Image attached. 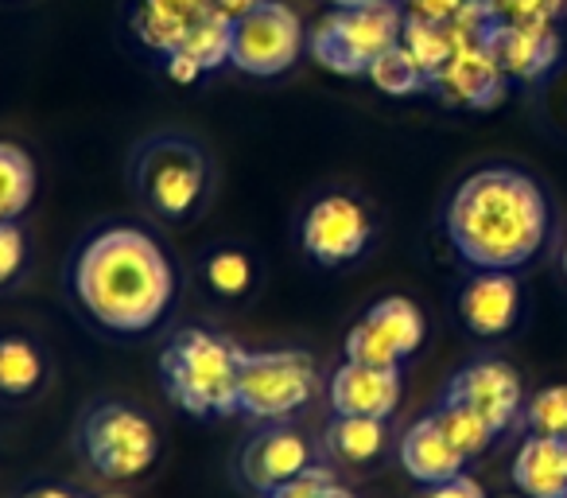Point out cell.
Returning <instances> with one entry per match:
<instances>
[{
    "mask_svg": "<svg viewBox=\"0 0 567 498\" xmlns=\"http://www.w3.org/2000/svg\"><path fill=\"white\" fill-rule=\"evenodd\" d=\"M175 293L172 257L141 226H102L71 262L74 304L110 335H148L172 312Z\"/></svg>",
    "mask_w": 567,
    "mask_h": 498,
    "instance_id": "1",
    "label": "cell"
},
{
    "mask_svg": "<svg viewBox=\"0 0 567 498\" xmlns=\"http://www.w3.org/2000/svg\"><path fill=\"white\" fill-rule=\"evenodd\" d=\"M455 254L474 270H520L548 242V199L517 167H478L443 214Z\"/></svg>",
    "mask_w": 567,
    "mask_h": 498,
    "instance_id": "2",
    "label": "cell"
},
{
    "mask_svg": "<svg viewBox=\"0 0 567 498\" xmlns=\"http://www.w3.org/2000/svg\"><path fill=\"white\" fill-rule=\"evenodd\" d=\"M128 183L148 218L159 226H190L214 199V167L206 149L187 133H152L128 152Z\"/></svg>",
    "mask_w": 567,
    "mask_h": 498,
    "instance_id": "3",
    "label": "cell"
},
{
    "mask_svg": "<svg viewBox=\"0 0 567 498\" xmlns=\"http://www.w3.org/2000/svg\"><path fill=\"white\" fill-rule=\"evenodd\" d=\"M237 358L241 347L206 327H183L159 355V378L183 413L218 420L237 413Z\"/></svg>",
    "mask_w": 567,
    "mask_h": 498,
    "instance_id": "4",
    "label": "cell"
},
{
    "mask_svg": "<svg viewBox=\"0 0 567 498\" xmlns=\"http://www.w3.org/2000/svg\"><path fill=\"white\" fill-rule=\"evenodd\" d=\"M74 444L102 479H141L159 459L156 425L128 402L90 405L79 417Z\"/></svg>",
    "mask_w": 567,
    "mask_h": 498,
    "instance_id": "5",
    "label": "cell"
},
{
    "mask_svg": "<svg viewBox=\"0 0 567 498\" xmlns=\"http://www.w3.org/2000/svg\"><path fill=\"white\" fill-rule=\"evenodd\" d=\"M319 370L308 350H245L237 358V413L249 420H284L311 405Z\"/></svg>",
    "mask_w": 567,
    "mask_h": 498,
    "instance_id": "6",
    "label": "cell"
},
{
    "mask_svg": "<svg viewBox=\"0 0 567 498\" xmlns=\"http://www.w3.org/2000/svg\"><path fill=\"white\" fill-rule=\"evenodd\" d=\"M404 9L396 0H370L354 9H339L308 35V48L316 63L339 74H365L370 63L401 43Z\"/></svg>",
    "mask_w": 567,
    "mask_h": 498,
    "instance_id": "7",
    "label": "cell"
},
{
    "mask_svg": "<svg viewBox=\"0 0 567 498\" xmlns=\"http://www.w3.org/2000/svg\"><path fill=\"white\" fill-rule=\"evenodd\" d=\"M303 43H308V32L296 9H288L284 0H265L234 20L229 63L252 79H272L303 55Z\"/></svg>",
    "mask_w": 567,
    "mask_h": 498,
    "instance_id": "8",
    "label": "cell"
},
{
    "mask_svg": "<svg viewBox=\"0 0 567 498\" xmlns=\"http://www.w3.org/2000/svg\"><path fill=\"white\" fill-rule=\"evenodd\" d=\"M373 242V214L350 191H327L308 206L300 222L303 254L323 270H342L358 262Z\"/></svg>",
    "mask_w": 567,
    "mask_h": 498,
    "instance_id": "9",
    "label": "cell"
},
{
    "mask_svg": "<svg viewBox=\"0 0 567 498\" xmlns=\"http://www.w3.org/2000/svg\"><path fill=\"white\" fill-rule=\"evenodd\" d=\"M424 312L409 301V296H385L378 301L354 327H350L347 343V363L362 366H401L424 347Z\"/></svg>",
    "mask_w": 567,
    "mask_h": 498,
    "instance_id": "10",
    "label": "cell"
},
{
    "mask_svg": "<svg viewBox=\"0 0 567 498\" xmlns=\"http://www.w3.org/2000/svg\"><path fill=\"white\" fill-rule=\"evenodd\" d=\"M308 467H316L311 440L300 428L284 425V420H268V428L252 433L237 451V475L257 495H272L276 487L292 482Z\"/></svg>",
    "mask_w": 567,
    "mask_h": 498,
    "instance_id": "11",
    "label": "cell"
},
{
    "mask_svg": "<svg viewBox=\"0 0 567 498\" xmlns=\"http://www.w3.org/2000/svg\"><path fill=\"white\" fill-rule=\"evenodd\" d=\"M443 397L478 413L494 428V436H502L505 428L517 425L520 409H525V389H520L517 370L509 363H502V358H478V363L463 366L451 378Z\"/></svg>",
    "mask_w": 567,
    "mask_h": 498,
    "instance_id": "12",
    "label": "cell"
},
{
    "mask_svg": "<svg viewBox=\"0 0 567 498\" xmlns=\"http://www.w3.org/2000/svg\"><path fill=\"white\" fill-rule=\"evenodd\" d=\"M482 43L509 82H536L559 63V32L551 24H502V20H494Z\"/></svg>",
    "mask_w": 567,
    "mask_h": 498,
    "instance_id": "13",
    "label": "cell"
},
{
    "mask_svg": "<svg viewBox=\"0 0 567 498\" xmlns=\"http://www.w3.org/2000/svg\"><path fill=\"white\" fill-rule=\"evenodd\" d=\"M327 402L334 417L389 420L401 405V366L342 363L327 382Z\"/></svg>",
    "mask_w": 567,
    "mask_h": 498,
    "instance_id": "14",
    "label": "cell"
},
{
    "mask_svg": "<svg viewBox=\"0 0 567 498\" xmlns=\"http://www.w3.org/2000/svg\"><path fill=\"white\" fill-rule=\"evenodd\" d=\"M505 87H509V79L497 71L494 55H489L482 40L455 48L447 67L432 79L435 94L451 105H463V110H494L505 98Z\"/></svg>",
    "mask_w": 567,
    "mask_h": 498,
    "instance_id": "15",
    "label": "cell"
},
{
    "mask_svg": "<svg viewBox=\"0 0 567 498\" xmlns=\"http://www.w3.org/2000/svg\"><path fill=\"white\" fill-rule=\"evenodd\" d=\"M520 316V285L505 270H478L458 293V319L478 339H497Z\"/></svg>",
    "mask_w": 567,
    "mask_h": 498,
    "instance_id": "16",
    "label": "cell"
},
{
    "mask_svg": "<svg viewBox=\"0 0 567 498\" xmlns=\"http://www.w3.org/2000/svg\"><path fill=\"white\" fill-rule=\"evenodd\" d=\"M401 467L416 482L435 487V482H447V479H455V475H463L466 456L447 440V433H443L432 413H427V417H420L416 425L401 436Z\"/></svg>",
    "mask_w": 567,
    "mask_h": 498,
    "instance_id": "17",
    "label": "cell"
},
{
    "mask_svg": "<svg viewBox=\"0 0 567 498\" xmlns=\"http://www.w3.org/2000/svg\"><path fill=\"white\" fill-rule=\"evenodd\" d=\"M214 12V0H141L133 9V32L144 48L172 55L183 48L187 32Z\"/></svg>",
    "mask_w": 567,
    "mask_h": 498,
    "instance_id": "18",
    "label": "cell"
},
{
    "mask_svg": "<svg viewBox=\"0 0 567 498\" xmlns=\"http://www.w3.org/2000/svg\"><path fill=\"white\" fill-rule=\"evenodd\" d=\"M513 482L525 498L567 495V440L559 436H525L513 456Z\"/></svg>",
    "mask_w": 567,
    "mask_h": 498,
    "instance_id": "19",
    "label": "cell"
},
{
    "mask_svg": "<svg viewBox=\"0 0 567 498\" xmlns=\"http://www.w3.org/2000/svg\"><path fill=\"white\" fill-rule=\"evenodd\" d=\"M385 444H389L385 420H373V417H334L323 433L327 459L342 467H354V471L378 464Z\"/></svg>",
    "mask_w": 567,
    "mask_h": 498,
    "instance_id": "20",
    "label": "cell"
},
{
    "mask_svg": "<svg viewBox=\"0 0 567 498\" xmlns=\"http://www.w3.org/2000/svg\"><path fill=\"white\" fill-rule=\"evenodd\" d=\"M48 386V358L28 335H0V397L24 402Z\"/></svg>",
    "mask_w": 567,
    "mask_h": 498,
    "instance_id": "21",
    "label": "cell"
},
{
    "mask_svg": "<svg viewBox=\"0 0 567 498\" xmlns=\"http://www.w3.org/2000/svg\"><path fill=\"white\" fill-rule=\"evenodd\" d=\"M198 281L218 301H245L257 288V265L241 245H210L198 262Z\"/></svg>",
    "mask_w": 567,
    "mask_h": 498,
    "instance_id": "22",
    "label": "cell"
},
{
    "mask_svg": "<svg viewBox=\"0 0 567 498\" xmlns=\"http://www.w3.org/2000/svg\"><path fill=\"white\" fill-rule=\"evenodd\" d=\"M35 199V164L20 144L0 141V222H17Z\"/></svg>",
    "mask_w": 567,
    "mask_h": 498,
    "instance_id": "23",
    "label": "cell"
},
{
    "mask_svg": "<svg viewBox=\"0 0 567 498\" xmlns=\"http://www.w3.org/2000/svg\"><path fill=\"white\" fill-rule=\"evenodd\" d=\"M401 48L409 51L420 63V71L427 74V82L447 67V59L455 55V35H451L447 24H435V20H420L404 12V28H401ZM432 90V87H427Z\"/></svg>",
    "mask_w": 567,
    "mask_h": 498,
    "instance_id": "24",
    "label": "cell"
},
{
    "mask_svg": "<svg viewBox=\"0 0 567 498\" xmlns=\"http://www.w3.org/2000/svg\"><path fill=\"white\" fill-rule=\"evenodd\" d=\"M365 74H370L373 87H378L381 94H389V98H412V94H420V90L432 87V82H427V74L420 71V63L401 48V43H393L389 51H381Z\"/></svg>",
    "mask_w": 567,
    "mask_h": 498,
    "instance_id": "25",
    "label": "cell"
},
{
    "mask_svg": "<svg viewBox=\"0 0 567 498\" xmlns=\"http://www.w3.org/2000/svg\"><path fill=\"white\" fill-rule=\"evenodd\" d=\"M432 417H435V425L447 433V440L455 444L466 459L482 456V451L494 444V428H489L474 409H466V405L447 402V397H443V405H435Z\"/></svg>",
    "mask_w": 567,
    "mask_h": 498,
    "instance_id": "26",
    "label": "cell"
},
{
    "mask_svg": "<svg viewBox=\"0 0 567 498\" xmlns=\"http://www.w3.org/2000/svg\"><path fill=\"white\" fill-rule=\"evenodd\" d=\"M229 40H234V20L221 17V12L214 9L210 17L198 20V24L190 28L179 51H187L203 71H214V67L229 63Z\"/></svg>",
    "mask_w": 567,
    "mask_h": 498,
    "instance_id": "27",
    "label": "cell"
},
{
    "mask_svg": "<svg viewBox=\"0 0 567 498\" xmlns=\"http://www.w3.org/2000/svg\"><path fill=\"white\" fill-rule=\"evenodd\" d=\"M489 20L502 24H551L567 17V0H482Z\"/></svg>",
    "mask_w": 567,
    "mask_h": 498,
    "instance_id": "28",
    "label": "cell"
},
{
    "mask_svg": "<svg viewBox=\"0 0 567 498\" xmlns=\"http://www.w3.org/2000/svg\"><path fill=\"white\" fill-rule=\"evenodd\" d=\"M525 425L533 436L567 440V386H548L525 405Z\"/></svg>",
    "mask_w": 567,
    "mask_h": 498,
    "instance_id": "29",
    "label": "cell"
},
{
    "mask_svg": "<svg viewBox=\"0 0 567 498\" xmlns=\"http://www.w3.org/2000/svg\"><path fill=\"white\" fill-rule=\"evenodd\" d=\"M28 265V237L20 222H0V288L24 273Z\"/></svg>",
    "mask_w": 567,
    "mask_h": 498,
    "instance_id": "30",
    "label": "cell"
},
{
    "mask_svg": "<svg viewBox=\"0 0 567 498\" xmlns=\"http://www.w3.org/2000/svg\"><path fill=\"white\" fill-rule=\"evenodd\" d=\"M331 482H334L331 467H308L303 475H296L292 482H284V487H276L272 495H265V498H319Z\"/></svg>",
    "mask_w": 567,
    "mask_h": 498,
    "instance_id": "31",
    "label": "cell"
},
{
    "mask_svg": "<svg viewBox=\"0 0 567 498\" xmlns=\"http://www.w3.org/2000/svg\"><path fill=\"white\" fill-rule=\"evenodd\" d=\"M466 4H474V0H401V9L409 12V17L435 20V24H447V20H455Z\"/></svg>",
    "mask_w": 567,
    "mask_h": 498,
    "instance_id": "32",
    "label": "cell"
},
{
    "mask_svg": "<svg viewBox=\"0 0 567 498\" xmlns=\"http://www.w3.org/2000/svg\"><path fill=\"white\" fill-rule=\"evenodd\" d=\"M420 498H486V490H482V482L471 479V475H455V479H447V482L424 487Z\"/></svg>",
    "mask_w": 567,
    "mask_h": 498,
    "instance_id": "33",
    "label": "cell"
},
{
    "mask_svg": "<svg viewBox=\"0 0 567 498\" xmlns=\"http://www.w3.org/2000/svg\"><path fill=\"white\" fill-rule=\"evenodd\" d=\"M164 59H167V63H164L167 79L179 82V87H195V82L203 79V67H198L187 51H172V55H164Z\"/></svg>",
    "mask_w": 567,
    "mask_h": 498,
    "instance_id": "34",
    "label": "cell"
},
{
    "mask_svg": "<svg viewBox=\"0 0 567 498\" xmlns=\"http://www.w3.org/2000/svg\"><path fill=\"white\" fill-rule=\"evenodd\" d=\"M17 498H82V495L71 487H59V482H40V487H28L24 495H17Z\"/></svg>",
    "mask_w": 567,
    "mask_h": 498,
    "instance_id": "35",
    "label": "cell"
},
{
    "mask_svg": "<svg viewBox=\"0 0 567 498\" xmlns=\"http://www.w3.org/2000/svg\"><path fill=\"white\" fill-rule=\"evenodd\" d=\"M257 4H265V0H214V9H218L221 17H229V20L245 17V12H252Z\"/></svg>",
    "mask_w": 567,
    "mask_h": 498,
    "instance_id": "36",
    "label": "cell"
},
{
    "mask_svg": "<svg viewBox=\"0 0 567 498\" xmlns=\"http://www.w3.org/2000/svg\"><path fill=\"white\" fill-rule=\"evenodd\" d=\"M319 498H358V495H354V490H350V487H342L339 479H334L331 487H327V490H323V495H319Z\"/></svg>",
    "mask_w": 567,
    "mask_h": 498,
    "instance_id": "37",
    "label": "cell"
},
{
    "mask_svg": "<svg viewBox=\"0 0 567 498\" xmlns=\"http://www.w3.org/2000/svg\"><path fill=\"white\" fill-rule=\"evenodd\" d=\"M331 4H339V9H354V4H370V0H331Z\"/></svg>",
    "mask_w": 567,
    "mask_h": 498,
    "instance_id": "38",
    "label": "cell"
},
{
    "mask_svg": "<svg viewBox=\"0 0 567 498\" xmlns=\"http://www.w3.org/2000/svg\"><path fill=\"white\" fill-rule=\"evenodd\" d=\"M559 265H564V273H567V242H564V250H559Z\"/></svg>",
    "mask_w": 567,
    "mask_h": 498,
    "instance_id": "39",
    "label": "cell"
},
{
    "mask_svg": "<svg viewBox=\"0 0 567 498\" xmlns=\"http://www.w3.org/2000/svg\"><path fill=\"white\" fill-rule=\"evenodd\" d=\"M102 498H121V495H102Z\"/></svg>",
    "mask_w": 567,
    "mask_h": 498,
    "instance_id": "40",
    "label": "cell"
},
{
    "mask_svg": "<svg viewBox=\"0 0 567 498\" xmlns=\"http://www.w3.org/2000/svg\"><path fill=\"white\" fill-rule=\"evenodd\" d=\"M564 498H567V495H564Z\"/></svg>",
    "mask_w": 567,
    "mask_h": 498,
    "instance_id": "41",
    "label": "cell"
}]
</instances>
